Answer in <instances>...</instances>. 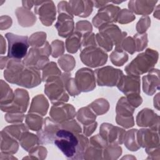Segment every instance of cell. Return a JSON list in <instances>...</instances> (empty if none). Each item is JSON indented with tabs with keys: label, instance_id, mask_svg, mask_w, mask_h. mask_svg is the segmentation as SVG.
<instances>
[{
	"label": "cell",
	"instance_id": "cell-37",
	"mask_svg": "<svg viewBox=\"0 0 160 160\" xmlns=\"http://www.w3.org/2000/svg\"><path fill=\"white\" fill-rule=\"evenodd\" d=\"M61 75V72L58 68L56 63L54 62H50L42 69V81L45 82L49 78L54 76H60Z\"/></svg>",
	"mask_w": 160,
	"mask_h": 160
},
{
	"label": "cell",
	"instance_id": "cell-42",
	"mask_svg": "<svg viewBox=\"0 0 160 160\" xmlns=\"http://www.w3.org/2000/svg\"><path fill=\"white\" fill-rule=\"evenodd\" d=\"M122 153V148L118 144H108L103 151L104 159L107 156L111 155L109 159H118Z\"/></svg>",
	"mask_w": 160,
	"mask_h": 160
},
{
	"label": "cell",
	"instance_id": "cell-14",
	"mask_svg": "<svg viewBox=\"0 0 160 160\" xmlns=\"http://www.w3.org/2000/svg\"><path fill=\"white\" fill-rule=\"evenodd\" d=\"M61 129V124L54 121L51 118L46 117L44 119L41 129L37 132L40 144H50L54 142L56 134Z\"/></svg>",
	"mask_w": 160,
	"mask_h": 160
},
{
	"label": "cell",
	"instance_id": "cell-33",
	"mask_svg": "<svg viewBox=\"0 0 160 160\" xmlns=\"http://www.w3.org/2000/svg\"><path fill=\"white\" fill-rule=\"evenodd\" d=\"M25 122L26 125L29 129L38 132L41 129L44 119L38 114L29 112L25 117Z\"/></svg>",
	"mask_w": 160,
	"mask_h": 160
},
{
	"label": "cell",
	"instance_id": "cell-44",
	"mask_svg": "<svg viewBox=\"0 0 160 160\" xmlns=\"http://www.w3.org/2000/svg\"><path fill=\"white\" fill-rule=\"evenodd\" d=\"M46 39V34L44 32H38L34 33L29 39V45L32 47L39 48L44 44Z\"/></svg>",
	"mask_w": 160,
	"mask_h": 160
},
{
	"label": "cell",
	"instance_id": "cell-41",
	"mask_svg": "<svg viewBox=\"0 0 160 160\" xmlns=\"http://www.w3.org/2000/svg\"><path fill=\"white\" fill-rule=\"evenodd\" d=\"M116 49H121L124 51H127L131 54H133L136 51V44L133 38L128 36L125 38L119 45L115 46Z\"/></svg>",
	"mask_w": 160,
	"mask_h": 160
},
{
	"label": "cell",
	"instance_id": "cell-47",
	"mask_svg": "<svg viewBox=\"0 0 160 160\" xmlns=\"http://www.w3.org/2000/svg\"><path fill=\"white\" fill-rule=\"evenodd\" d=\"M62 129L69 131L74 134H78L81 132V128L79 124L74 119L66 121L61 124Z\"/></svg>",
	"mask_w": 160,
	"mask_h": 160
},
{
	"label": "cell",
	"instance_id": "cell-19",
	"mask_svg": "<svg viewBox=\"0 0 160 160\" xmlns=\"http://www.w3.org/2000/svg\"><path fill=\"white\" fill-rule=\"evenodd\" d=\"M138 141L142 148L146 149L159 147L158 131L152 129H141L138 131Z\"/></svg>",
	"mask_w": 160,
	"mask_h": 160
},
{
	"label": "cell",
	"instance_id": "cell-17",
	"mask_svg": "<svg viewBox=\"0 0 160 160\" xmlns=\"http://www.w3.org/2000/svg\"><path fill=\"white\" fill-rule=\"evenodd\" d=\"M116 86L126 96L131 94H140V77L123 74Z\"/></svg>",
	"mask_w": 160,
	"mask_h": 160
},
{
	"label": "cell",
	"instance_id": "cell-46",
	"mask_svg": "<svg viewBox=\"0 0 160 160\" xmlns=\"http://www.w3.org/2000/svg\"><path fill=\"white\" fill-rule=\"evenodd\" d=\"M136 51H142L148 44V36L146 33H137L134 36Z\"/></svg>",
	"mask_w": 160,
	"mask_h": 160
},
{
	"label": "cell",
	"instance_id": "cell-26",
	"mask_svg": "<svg viewBox=\"0 0 160 160\" xmlns=\"http://www.w3.org/2000/svg\"><path fill=\"white\" fill-rule=\"evenodd\" d=\"M1 150L2 152L12 154L18 151L19 144L16 139L3 130L1 132Z\"/></svg>",
	"mask_w": 160,
	"mask_h": 160
},
{
	"label": "cell",
	"instance_id": "cell-31",
	"mask_svg": "<svg viewBox=\"0 0 160 160\" xmlns=\"http://www.w3.org/2000/svg\"><path fill=\"white\" fill-rule=\"evenodd\" d=\"M138 130L136 129H132L126 131L123 142L126 147L130 151H136L140 148L138 141Z\"/></svg>",
	"mask_w": 160,
	"mask_h": 160
},
{
	"label": "cell",
	"instance_id": "cell-53",
	"mask_svg": "<svg viewBox=\"0 0 160 160\" xmlns=\"http://www.w3.org/2000/svg\"><path fill=\"white\" fill-rule=\"evenodd\" d=\"M111 2V1H93L94 6L96 8H99V9L107 6L108 4H110Z\"/></svg>",
	"mask_w": 160,
	"mask_h": 160
},
{
	"label": "cell",
	"instance_id": "cell-28",
	"mask_svg": "<svg viewBox=\"0 0 160 160\" xmlns=\"http://www.w3.org/2000/svg\"><path fill=\"white\" fill-rule=\"evenodd\" d=\"M15 13L16 14L18 22L21 26H31L36 22V16L28 9L24 7L18 8L16 9Z\"/></svg>",
	"mask_w": 160,
	"mask_h": 160
},
{
	"label": "cell",
	"instance_id": "cell-13",
	"mask_svg": "<svg viewBox=\"0 0 160 160\" xmlns=\"http://www.w3.org/2000/svg\"><path fill=\"white\" fill-rule=\"evenodd\" d=\"M99 133L108 144L119 145L123 143L126 131L118 126L104 122L100 126Z\"/></svg>",
	"mask_w": 160,
	"mask_h": 160
},
{
	"label": "cell",
	"instance_id": "cell-22",
	"mask_svg": "<svg viewBox=\"0 0 160 160\" xmlns=\"http://www.w3.org/2000/svg\"><path fill=\"white\" fill-rule=\"evenodd\" d=\"M25 66L21 59L9 58L4 71L5 79L11 84H16L19 76Z\"/></svg>",
	"mask_w": 160,
	"mask_h": 160
},
{
	"label": "cell",
	"instance_id": "cell-9",
	"mask_svg": "<svg viewBox=\"0 0 160 160\" xmlns=\"http://www.w3.org/2000/svg\"><path fill=\"white\" fill-rule=\"evenodd\" d=\"M14 93V98L11 102L6 105H1V109L6 112L24 113L26 111L29 104L28 92L22 89H16Z\"/></svg>",
	"mask_w": 160,
	"mask_h": 160
},
{
	"label": "cell",
	"instance_id": "cell-12",
	"mask_svg": "<svg viewBox=\"0 0 160 160\" xmlns=\"http://www.w3.org/2000/svg\"><path fill=\"white\" fill-rule=\"evenodd\" d=\"M120 10L119 7L114 4H108L100 8L97 14L92 18L93 25L99 28L104 24L117 22V17Z\"/></svg>",
	"mask_w": 160,
	"mask_h": 160
},
{
	"label": "cell",
	"instance_id": "cell-21",
	"mask_svg": "<svg viewBox=\"0 0 160 160\" xmlns=\"http://www.w3.org/2000/svg\"><path fill=\"white\" fill-rule=\"evenodd\" d=\"M68 6L72 16L87 18L92 12L94 4L92 1H70Z\"/></svg>",
	"mask_w": 160,
	"mask_h": 160
},
{
	"label": "cell",
	"instance_id": "cell-36",
	"mask_svg": "<svg viewBox=\"0 0 160 160\" xmlns=\"http://www.w3.org/2000/svg\"><path fill=\"white\" fill-rule=\"evenodd\" d=\"M88 106L96 115H102L108 111L109 104L106 99L101 98L95 100Z\"/></svg>",
	"mask_w": 160,
	"mask_h": 160
},
{
	"label": "cell",
	"instance_id": "cell-29",
	"mask_svg": "<svg viewBox=\"0 0 160 160\" xmlns=\"http://www.w3.org/2000/svg\"><path fill=\"white\" fill-rule=\"evenodd\" d=\"M21 147L26 151L29 152L39 144V139L38 135H35L29 131L26 132L19 141Z\"/></svg>",
	"mask_w": 160,
	"mask_h": 160
},
{
	"label": "cell",
	"instance_id": "cell-55",
	"mask_svg": "<svg viewBox=\"0 0 160 160\" xmlns=\"http://www.w3.org/2000/svg\"><path fill=\"white\" fill-rule=\"evenodd\" d=\"M1 54H3L6 52V41H4L3 37H2V35H1Z\"/></svg>",
	"mask_w": 160,
	"mask_h": 160
},
{
	"label": "cell",
	"instance_id": "cell-6",
	"mask_svg": "<svg viewBox=\"0 0 160 160\" xmlns=\"http://www.w3.org/2000/svg\"><path fill=\"white\" fill-rule=\"evenodd\" d=\"M81 61L91 68H97L105 64L108 54L105 51L98 46H89L81 49Z\"/></svg>",
	"mask_w": 160,
	"mask_h": 160
},
{
	"label": "cell",
	"instance_id": "cell-40",
	"mask_svg": "<svg viewBox=\"0 0 160 160\" xmlns=\"http://www.w3.org/2000/svg\"><path fill=\"white\" fill-rule=\"evenodd\" d=\"M58 64L63 71L68 72L73 69L76 64V61L72 56L64 54L58 59Z\"/></svg>",
	"mask_w": 160,
	"mask_h": 160
},
{
	"label": "cell",
	"instance_id": "cell-34",
	"mask_svg": "<svg viewBox=\"0 0 160 160\" xmlns=\"http://www.w3.org/2000/svg\"><path fill=\"white\" fill-rule=\"evenodd\" d=\"M2 130L16 140L19 141L22 136L28 131V128L24 124H18L6 126Z\"/></svg>",
	"mask_w": 160,
	"mask_h": 160
},
{
	"label": "cell",
	"instance_id": "cell-32",
	"mask_svg": "<svg viewBox=\"0 0 160 160\" xmlns=\"http://www.w3.org/2000/svg\"><path fill=\"white\" fill-rule=\"evenodd\" d=\"M82 34L78 31L72 33L66 41V48L68 52L70 53L76 52L81 46Z\"/></svg>",
	"mask_w": 160,
	"mask_h": 160
},
{
	"label": "cell",
	"instance_id": "cell-5",
	"mask_svg": "<svg viewBox=\"0 0 160 160\" xmlns=\"http://www.w3.org/2000/svg\"><path fill=\"white\" fill-rule=\"evenodd\" d=\"M5 37L8 43V57L15 59L24 58L30 46L28 37L14 34L12 32L6 33Z\"/></svg>",
	"mask_w": 160,
	"mask_h": 160
},
{
	"label": "cell",
	"instance_id": "cell-50",
	"mask_svg": "<svg viewBox=\"0 0 160 160\" xmlns=\"http://www.w3.org/2000/svg\"><path fill=\"white\" fill-rule=\"evenodd\" d=\"M76 31L81 33L82 36L86 33L91 32L92 30L91 23L88 21H80L76 23Z\"/></svg>",
	"mask_w": 160,
	"mask_h": 160
},
{
	"label": "cell",
	"instance_id": "cell-45",
	"mask_svg": "<svg viewBox=\"0 0 160 160\" xmlns=\"http://www.w3.org/2000/svg\"><path fill=\"white\" fill-rule=\"evenodd\" d=\"M136 17L133 13L126 9L120 10L117 17V22L120 24H127L133 21Z\"/></svg>",
	"mask_w": 160,
	"mask_h": 160
},
{
	"label": "cell",
	"instance_id": "cell-18",
	"mask_svg": "<svg viewBox=\"0 0 160 160\" xmlns=\"http://www.w3.org/2000/svg\"><path fill=\"white\" fill-rule=\"evenodd\" d=\"M159 117L152 109L144 108L139 111L136 117V122L138 126L149 127L151 129L159 130Z\"/></svg>",
	"mask_w": 160,
	"mask_h": 160
},
{
	"label": "cell",
	"instance_id": "cell-11",
	"mask_svg": "<svg viewBox=\"0 0 160 160\" xmlns=\"http://www.w3.org/2000/svg\"><path fill=\"white\" fill-rule=\"evenodd\" d=\"M74 81L80 92H89L96 88L94 71L88 68L78 69L76 72Z\"/></svg>",
	"mask_w": 160,
	"mask_h": 160
},
{
	"label": "cell",
	"instance_id": "cell-2",
	"mask_svg": "<svg viewBox=\"0 0 160 160\" xmlns=\"http://www.w3.org/2000/svg\"><path fill=\"white\" fill-rule=\"evenodd\" d=\"M158 59V52L152 49H147L140 53L129 64L124 70L128 75L139 76L153 69Z\"/></svg>",
	"mask_w": 160,
	"mask_h": 160
},
{
	"label": "cell",
	"instance_id": "cell-1",
	"mask_svg": "<svg viewBox=\"0 0 160 160\" xmlns=\"http://www.w3.org/2000/svg\"><path fill=\"white\" fill-rule=\"evenodd\" d=\"M54 143L67 158L82 159L89 146V139L85 135L61 128L57 131Z\"/></svg>",
	"mask_w": 160,
	"mask_h": 160
},
{
	"label": "cell",
	"instance_id": "cell-8",
	"mask_svg": "<svg viewBox=\"0 0 160 160\" xmlns=\"http://www.w3.org/2000/svg\"><path fill=\"white\" fill-rule=\"evenodd\" d=\"M96 80L99 86L112 87L117 85L124 74L121 69L108 66L95 70Z\"/></svg>",
	"mask_w": 160,
	"mask_h": 160
},
{
	"label": "cell",
	"instance_id": "cell-7",
	"mask_svg": "<svg viewBox=\"0 0 160 160\" xmlns=\"http://www.w3.org/2000/svg\"><path fill=\"white\" fill-rule=\"evenodd\" d=\"M135 108L128 101L126 97L121 98L116 105V122L125 128H129L134 125L133 112Z\"/></svg>",
	"mask_w": 160,
	"mask_h": 160
},
{
	"label": "cell",
	"instance_id": "cell-35",
	"mask_svg": "<svg viewBox=\"0 0 160 160\" xmlns=\"http://www.w3.org/2000/svg\"><path fill=\"white\" fill-rule=\"evenodd\" d=\"M14 93L7 83L1 80V105H6L11 102Z\"/></svg>",
	"mask_w": 160,
	"mask_h": 160
},
{
	"label": "cell",
	"instance_id": "cell-10",
	"mask_svg": "<svg viewBox=\"0 0 160 160\" xmlns=\"http://www.w3.org/2000/svg\"><path fill=\"white\" fill-rule=\"evenodd\" d=\"M34 12L39 15L42 24L51 26L56 18V8L52 1H35Z\"/></svg>",
	"mask_w": 160,
	"mask_h": 160
},
{
	"label": "cell",
	"instance_id": "cell-25",
	"mask_svg": "<svg viewBox=\"0 0 160 160\" xmlns=\"http://www.w3.org/2000/svg\"><path fill=\"white\" fill-rule=\"evenodd\" d=\"M157 2L158 1H130L128 8L136 14L147 16L152 12Z\"/></svg>",
	"mask_w": 160,
	"mask_h": 160
},
{
	"label": "cell",
	"instance_id": "cell-54",
	"mask_svg": "<svg viewBox=\"0 0 160 160\" xmlns=\"http://www.w3.org/2000/svg\"><path fill=\"white\" fill-rule=\"evenodd\" d=\"M9 58L8 56H1V69L6 68Z\"/></svg>",
	"mask_w": 160,
	"mask_h": 160
},
{
	"label": "cell",
	"instance_id": "cell-43",
	"mask_svg": "<svg viewBox=\"0 0 160 160\" xmlns=\"http://www.w3.org/2000/svg\"><path fill=\"white\" fill-rule=\"evenodd\" d=\"M104 149L89 144L84 153V159H102Z\"/></svg>",
	"mask_w": 160,
	"mask_h": 160
},
{
	"label": "cell",
	"instance_id": "cell-49",
	"mask_svg": "<svg viewBox=\"0 0 160 160\" xmlns=\"http://www.w3.org/2000/svg\"><path fill=\"white\" fill-rule=\"evenodd\" d=\"M25 117L23 113L20 112H8L4 116L6 121L9 123H21Z\"/></svg>",
	"mask_w": 160,
	"mask_h": 160
},
{
	"label": "cell",
	"instance_id": "cell-23",
	"mask_svg": "<svg viewBox=\"0 0 160 160\" xmlns=\"http://www.w3.org/2000/svg\"><path fill=\"white\" fill-rule=\"evenodd\" d=\"M159 71L158 69H152L142 77V90L148 96H152L159 89Z\"/></svg>",
	"mask_w": 160,
	"mask_h": 160
},
{
	"label": "cell",
	"instance_id": "cell-15",
	"mask_svg": "<svg viewBox=\"0 0 160 160\" xmlns=\"http://www.w3.org/2000/svg\"><path fill=\"white\" fill-rule=\"evenodd\" d=\"M49 115L54 121L61 124L75 117V108L71 104H64V102L53 104L51 108Z\"/></svg>",
	"mask_w": 160,
	"mask_h": 160
},
{
	"label": "cell",
	"instance_id": "cell-39",
	"mask_svg": "<svg viewBox=\"0 0 160 160\" xmlns=\"http://www.w3.org/2000/svg\"><path fill=\"white\" fill-rule=\"evenodd\" d=\"M95 38L96 44L98 47L101 48L106 52L111 51L114 44L112 41L108 36L102 33L98 32L95 35Z\"/></svg>",
	"mask_w": 160,
	"mask_h": 160
},
{
	"label": "cell",
	"instance_id": "cell-20",
	"mask_svg": "<svg viewBox=\"0 0 160 160\" xmlns=\"http://www.w3.org/2000/svg\"><path fill=\"white\" fill-rule=\"evenodd\" d=\"M54 26L59 36L62 38L69 36L74 29L73 16L68 12L59 13L58 21Z\"/></svg>",
	"mask_w": 160,
	"mask_h": 160
},
{
	"label": "cell",
	"instance_id": "cell-52",
	"mask_svg": "<svg viewBox=\"0 0 160 160\" xmlns=\"http://www.w3.org/2000/svg\"><path fill=\"white\" fill-rule=\"evenodd\" d=\"M97 125H98L97 122L94 121V122H92L91 124L84 126V128H84V131H83L84 134L86 136H89L90 135H91L92 134V132L96 130V129L97 128Z\"/></svg>",
	"mask_w": 160,
	"mask_h": 160
},
{
	"label": "cell",
	"instance_id": "cell-24",
	"mask_svg": "<svg viewBox=\"0 0 160 160\" xmlns=\"http://www.w3.org/2000/svg\"><path fill=\"white\" fill-rule=\"evenodd\" d=\"M99 32L108 36L116 46L120 44L127 36V32L121 31L119 27L114 24H107L99 28Z\"/></svg>",
	"mask_w": 160,
	"mask_h": 160
},
{
	"label": "cell",
	"instance_id": "cell-38",
	"mask_svg": "<svg viewBox=\"0 0 160 160\" xmlns=\"http://www.w3.org/2000/svg\"><path fill=\"white\" fill-rule=\"evenodd\" d=\"M111 62L117 66H122L128 60V55L121 49H114L110 55Z\"/></svg>",
	"mask_w": 160,
	"mask_h": 160
},
{
	"label": "cell",
	"instance_id": "cell-4",
	"mask_svg": "<svg viewBox=\"0 0 160 160\" xmlns=\"http://www.w3.org/2000/svg\"><path fill=\"white\" fill-rule=\"evenodd\" d=\"M61 76L49 78L44 85V92L53 104L66 102L69 99L64 82Z\"/></svg>",
	"mask_w": 160,
	"mask_h": 160
},
{
	"label": "cell",
	"instance_id": "cell-16",
	"mask_svg": "<svg viewBox=\"0 0 160 160\" xmlns=\"http://www.w3.org/2000/svg\"><path fill=\"white\" fill-rule=\"evenodd\" d=\"M41 81L39 70L25 66L19 74L16 84L26 88H32L40 84Z\"/></svg>",
	"mask_w": 160,
	"mask_h": 160
},
{
	"label": "cell",
	"instance_id": "cell-51",
	"mask_svg": "<svg viewBox=\"0 0 160 160\" xmlns=\"http://www.w3.org/2000/svg\"><path fill=\"white\" fill-rule=\"evenodd\" d=\"M151 24V19L148 16L142 17L137 23L136 29L140 34L145 33L146 29L149 28Z\"/></svg>",
	"mask_w": 160,
	"mask_h": 160
},
{
	"label": "cell",
	"instance_id": "cell-30",
	"mask_svg": "<svg viewBox=\"0 0 160 160\" xmlns=\"http://www.w3.org/2000/svg\"><path fill=\"white\" fill-rule=\"evenodd\" d=\"M76 117L82 124L86 126L96 121V114L88 106L79 109L77 112Z\"/></svg>",
	"mask_w": 160,
	"mask_h": 160
},
{
	"label": "cell",
	"instance_id": "cell-27",
	"mask_svg": "<svg viewBox=\"0 0 160 160\" xmlns=\"http://www.w3.org/2000/svg\"><path fill=\"white\" fill-rule=\"evenodd\" d=\"M49 108V102L42 94H38L33 98L29 112L38 114L41 116L46 114Z\"/></svg>",
	"mask_w": 160,
	"mask_h": 160
},
{
	"label": "cell",
	"instance_id": "cell-48",
	"mask_svg": "<svg viewBox=\"0 0 160 160\" xmlns=\"http://www.w3.org/2000/svg\"><path fill=\"white\" fill-rule=\"evenodd\" d=\"M51 55L53 58H58L62 56L64 51V42L62 41L56 39L53 41L51 43Z\"/></svg>",
	"mask_w": 160,
	"mask_h": 160
},
{
	"label": "cell",
	"instance_id": "cell-3",
	"mask_svg": "<svg viewBox=\"0 0 160 160\" xmlns=\"http://www.w3.org/2000/svg\"><path fill=\"white\" fill-rule=\"evenodd\" d=\"M51 51V46L46 41L41 47H32L22 62L26 67L34 68L39 71L43 69L49 62V56Z\"/></svg>",
	"mask_w": 160,
	"mask_h": 160
}]
</instances>
